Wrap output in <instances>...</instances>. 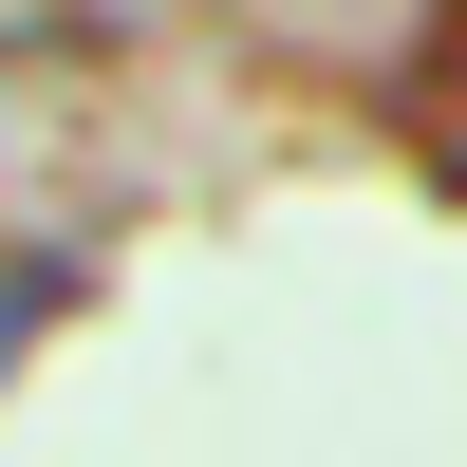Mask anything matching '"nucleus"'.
Segmentation results:
<instances>
[{
	"label": "nucleus",
	"instance_id": "obj_1",
	"mask_svg": "<svg viewBox=\"0 0 467 467\" xmlns=\"http://www.w3.org/2000/svg\"><path fill=\"white\" fill-rule=\"evenodd\" d=\"M37 318H57V262H0V356H19Z\"/></svg>",
	"mask_w": 467,
	"mask_h": 467
}]
</instances>
